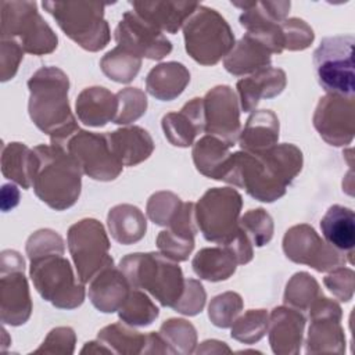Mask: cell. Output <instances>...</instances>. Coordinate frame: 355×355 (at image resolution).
Listing matches in <instances>:
<instances>
[{
    "label": "cell",
    "instance_id": "1",
    "mask_svg": "<svg viewBox=\"0 0 355 355\" xmlns=\"http://www.w3.org/2000/svg\"><path fill=\"white\" fill-rule=\"evenodd\" d=\"M302 164L301 150L291 143L275 144L259 153L241 150L230 155L222 180L244 189L258 201L273 202L286 194Z\"/></svg>",
    "mask_w": 355,
    "mask_h": 355
},
{
    "label": "cell",
    "instance_id": "2",
    "mask_svg": "<svg viewBox=\"0 0 355 355\" xmlns=\"http://www.w3.org/2000/svg\"><path fill=\"white\" fill-rule=\"evenodd\" d=\"M28 111L33 123L55 144L68 139L79 126L68 101L69 79L57 67H43L28 80Z\"/></svg>",
    "mask_w": 355,
    "mask_h": 355
},
{
    "label": "cell",
    "instance_id": "3",
    "mask_svg": "<svg viewBox=\"0 0 355 355\" xmlns=\"http://www.w3.org/2000/svg\"><path fill=\"white\" fill-rule=\"evenodd\" d=\"M82 169L65 150L39 144L33 148L32 187L40 201L55 211L71 208L80 196Z\"/></svg>",
    "mask_w": 355,
    "mask_h": 355
},
{
    "label": "cell",
    "instance_id": "4",
    "mask_svg": "<svg viewBox=\"0 0 355 355\" xmlns=\"http://www.w3.org/2000/svg\"><path fill=\"white\" fill-rule=\"evenodd\" d=\"M118 268L132 288L148 293L162 306L173 308L184 290L186 279L180 266L159 251L128 254Z\"/></svg>",
    "mask_w": 355,
    "mask_h": 355
},
{
    "label": "cell",
    "instance_id": "5",
    "mask_svg": "<svg viewBox=\"0 0 355 355\" xmlns=\"http://www.w3.org/2000/svg\"><path fill=\"white\" fill-rule=\"evenodd\" d=\"M43 8L62 32L87 51L104 49L111 37L104 19L105 4L96 1H43Z\"/></svg>",
    "mask_w": 355,
    "mask_h": 355
},
{
    "label": "cell",
    "instance_id": "6",
    "mask_svg": "<svg viewBox=\"0 0 355 355\" xmlns=\"http://www.w3.org/2000/svg\"><path fill=\"white\" fill-rule=\"evenodd\" d=\"M29 261V276L43 300L60 309H75L83 304L85 284L75 276L64 252H49Z\"/></svg>",
    "mask_w": 355,
    "mask_h": 355
},
{
    "label": "cell",
    "instance_id": "7",
    "mask_svg": "<svg viewBox=\"0 0 355 355\" xmlns=\"http://www.w3.org/2000/svg\"><path fill=\"white\" fill-rule=\"evenodd\" d=\"M184 47L201 65H215L234 46V35L226 19L214 8L198 6L183 25Z\"/></svg>",
    "mask_w": 355,
    "mask_h": 355
},
{
    "label": "cell",
    "instance_id": "8",
    "mask_svg": "<svg viewBox=\"0 0 355 355\" xmlns=\"http://www.w3.org/2000/svg\"><path fill=\"white\" fill-rule=\"evenodd\" d=\"M1 39L17 40L25 53L43 55L57 49V35L42 18L35 1H1Z\"/></svg>",
    "mask_w": 355,
    "mask_h": 355
},
{
    "label": "cell",
    "instance_id": "9",
    "mask_svg": "<svg viewBox=\"0 0 355 355\" xmlns=\"http://www.w3.org/2000/svg\"><path fill=\"white\" fill-rule=\"evenodd\" d=\"M354 44L352 35L326 36L313 51L316 79L326 93L354 97Z\"/></svg>",
    "mask_w": 355,
    "mask_h": 355
},
{
    "label": "cell",
    "instance_id": "10",
    "mask_svg": "<svg viewBox=\"0 0 355 355\" xmlns=\"http://www.w3.org/2000/svg\"><path fill=\"white\" fill-rule=\"evenodd\" d=\"M243 198L232 187L208 189L196 202V220L198 230L207 241L227 243L240 229V211Z\"/></svg>",
    "mask_w": 355,
    "mask_h": 355
},
{
    "label": "cell",
    "instance_id": "11",
    "mask_svg": "<svg viewBox=\"0 0 355 355\" xmlns=\"http://www.w3.org/2000/svg\"><path fill=\"white\" fill-rule=\"evenodd\" d=\"M67 244L76 276L83 284L90 283L103 269L114 265L107 232L97 219L85 218L73 223L68 229Z\"/></svg>",
    "mask_w": 355,
    "mask_h": 355
},
{
    "label": "cell",
    "instance_id": "12",
    "mask_svg": "<svg viewBox=\"0 0 355 355\" xmlns=\"http://www.w3.org/2000/svg\"><path fill=\"white\" fill-rule=\"evenodd\" d=\"M54 147L62 148L72 155L79 164L83 175H87L94 180H114L123 169L122 162L111 150L107 133L87 132L79 128L73 135Z\"/></svg>",
    "mask_w": 355,
    "mask_h": 355
},
{
    "label": "cell",
    "instance_id": "13",
    "mask_svg": "<svg viewBox=\"0 0 355 355\" xmlns=\"http://www.w3.org/2000/svg\"><path fill=\"white\" fill-rule=\"evenodd\" d=\"M283 251L286 257L295 262L313 268L318 272H330L344 266L345 262L352 265V258L338 251L306 225H295L290 227L283 237Z\"/></svg>",
    "mask_w": 355,
    "mask_h": 355
},
{
    "label": "cell",
    "instance_id": "14",
    "mask_svg": "<svg viewBox=\"0 0 355 355\" xmlns=\"http://www.w3.org/2000/svg\"><path fill=\"white\" fill-rule=\"evenodd\" d=\"M0 279V309L4 324L21 326L32 312L29 287L24 275L25 262L19 252L4 250L1 252Z\"/></svg>",
    "mask_w": 355,
    "mask_h": 355
},
{
    "label": "cell",
    "instance_id": "15",
    "mask_svg": "<svg viewBox=\"0 0 355 355\" xmlns=\"http://www.w3.org/2000/svg\"><path fill=\"white\" fill-rule=\"evenodd\" d=\"M232 4L243 10L239 19L250 36L259 40L270 54H280L284 50L280 24L288 14L290 1H232Z\"/></svg>",
    "mask_w": 355,
    "mask_h": 355
},
{
    "label": "cell",
    "instance_id": "16",
    "mask_svg": "<svg viewBox=\"0 0 355 355\" xmlns=\"http://www.w3.org/2000/svg\"><path fill=\"white\" fill-rule=\"evenodd\" d=\"M311 326L306 337V354H344L345 334L341 327L343 311L338 302L319 295L309 306Z\"/></svg>",
    "mask_w": 355,
    "mask_h": 355
},
{
    "label": "cell",
    "instance_id": "17",
    "mask_svg": "<svg viewBox=\"0 0 355 355\" xmlns=\"http://www.w3.org/2000/svg\"><path fill=\"white\" fill-rule=\"evenodd\" d=\"M312 121L327 144L334 147L351 144L355 135L354 97L326 93L320 97Z\"/></svg>",
    "mask_w": 355,
    "mask_h": 355
},
{
    "label": "cell",
    "instance_id": "18",
    "mask_svg": "<svg viewBox=\"0 0 355 355\" xmlns=\"http://www.w3.org/2000/svg\"><path fill=\"white\" fill-rule=\"evenodd\" d=\"M205 130L233 147L241 132L240 103L234 90L227 85L212 87L202 97Z\"/></svg>",
    "mask_w": 355,
    "mask_h": 355
},
{
    "label": "cell",
    "instance_id": "19",
    "mask_svg": "<svg viewBox=\"0 0 355 355\" xmlns=\"http://www.w3.org/2000/svg\"><path fill=\"white\" fill-rule=\"evenodd\" d=\"M116 46L140 58L162 60L172 51L166 36L141 19L135 11H126L115 28Z\"/></svg>",
    "mask_w": 355,
    "mask_h": 355
},
{
    "label": "cell",
    "instance_id": "20",
    "mask_svg": "<svg viewBox=\"0 0 355 355\" xmlns=\"http://www.w3.org/2000/svg\"><path fill=\"white\" fill-rule=\"evenodd\" d=\"M305 316L291 306H276L269 315L268 333L273 354L294 355L301 349Z\"/></svg>",
    "mask_w": 355,
    "mask_h": 355
},
{
    "label": "cell",
    "instance_id": "21",
    "mask_svg": "<svg viewBox=\"0 0 355 355\" xmlns=\"http://www.w3.org/2000/svg\"><path fill=\"white\" fill-rule=\"evenodd\" d=\"M166 140L175 146L186 148L194 144L198 133L205 130L204 101L200 97L191 98L179 112H168L161 121Z\"/></svg>",
    "mask_w": 355,
    "mask_h": 355
},
{
    "label": "cell",
    "instance_id": "22",
    "mask_svg": "<svg viewBox=\"0 0 355 355\" xmlns=\"http://www.w3.org/2000/svg\"><path fill=\"white\" fill-rule=\"evenodd\" d=\"M286 85V72L273 67L262 68L247 78H241L236 85L241 110L244 112L255 111L262 98H273L279 96Z\"/></svg>",
    "mask_w": 355,
    "mask_h": 355
},
{
    "label": "cell",
    "instance_id": "23",
    "mask_svg": "<svg viewBox=\"0 0 355 355\" xmlns=\"http://www.w3.org/2000/svg\"><path fill=\"white\" fill-rule=\"evenodd\" d=\"M133 11L162 33H176L198 8L190 1H132Z\"/></svg>",
    "mask_w": 355,
    "mask_h": 355
},
{
    "label": "cell",
    "instance_id": "24",
    "mask_svg": "<svg viewBox=\"0 0 355 355\" xmlns=\"http://www.w3.org/2000/svg\"><path fill=\"white\" fill-rule=\"evenodd\" d=\"M132 287L119 268L108 266L96 275L89 284V300L104 313L116 312L128 298Z\"/></svg>",
    "mask_w": 355,
    "mask_h": 355
},
{
    "label": "cell",
    "instance_id": "25",
    "mask_svg": "<svg viewBox=\"0 0 355 355\" xmlns=\"http://www.w3.org/2000/svg\"><path fill=\"white\" fill-rule=\"evenodd\" d=\"M76 115L79 121L87 126L101 128L108 122H114L118 112L116 94L101 86L83 89L76 97Z\"/></svg>",
    "mask_w": 355,
    "mask_h": 355
},
{
    "label": "cell",
    "instance_id": "26",
    "mask_svg": "<svg viewBox=\"0 0 355 355\" xmlns=\"http://www.w3.org/2000/svg\"><path fill=\"white\" fill-rule=\"evenodd\" d=\"M107 139L112 153L123 166H135L146 161L154 151L150 133L140 126H125L108 132Z\"/></svg>",
    "mask_w": 355,
    "mask_h": 355
},
{
    "label": "cell",
    "instance_id": "27",
    "mask_svg": "<svg viewBox=\"0 0 355 355\" xmlns=\"http://www.w3.org/2000/svg\"><path fill=\"white\" fill-rule=\"evenodd\" d=\"M270 51L255 37L245 33L223 58L225 69L234 75H251L262 68L270 67Z\"/></svg>",
    "mask_w": 355,
    "mask_h": 355
},
{
    "label": "cell",
    "instance_id": "28",
    "mask_svg": "<svg viewBox=\"0 0 355 355\" xmlns=\"http://www.w3.org/2000/svg\"><path fill=\"white\" fill-rule=\"evenodd\" d=\"M189 82V69L180 62L168 61L151 68L146 78V90L157 100L172 101L183 93Z\"/></svg>",
    "mask_w": 355,
    "mask_h": 355
},
{
    "label": "cell",
    "instance_id": "29",
    "mask_svg": "<svg viewBox=\"0 0 355 355\" xmlns=\"http://www.w3.org/2000/svg\"><path fill=\"white\" fill-rule=\"evenodd\" d=\"M279 119L270 110H255L240 132L239 143L243 151L259 153L277 144Z\"/></svg>",
    "mask_w": 355,
    "mask_h": 355
},
{
    "label": "cell",
    "instance_id": "30",
    "mask_svg": "<svg viewBox=\"0 0 355 355\" xmlns=\"http://www.w3.org/2000/svg\"><path fill=\"white\" fill-rule=\"evenodd\" d=\"M320 229L324 241L352 258L355 245V216L351 208L340 204L329 207L320 219Z\"/></svg>",
    "mask_w": 355,
    "mask_h": 355
},
{
    "label": "cell",
    "instance_id": "31",
    "mask_svg": "<svg viewBox=\"0 0 355 355\" xmlns=\"http://www.w3.org/2000/svg\"><path fill=\"white\" fill-rule=\"evenodd\" d=\"M230 148V146L215 136H202L193 144L191 150L196 169L209 179L222 180L232 155Z\"/></svg>",
    "mask_w": 355,
    "mask_h": 355
},
{
    "label": "cell",
    "instance_id": "32",
    "mask_svg": "<svg viewBox=\"0 0 355 355\" xmlns=\"http://www.w3.org/2000/svg\"><path fill=\"white\" fill-rule=\"evenodd\" d=\"M110 234L115 241L130 245L141 240L147 230L144 214L132 204H119L110 209L107 215Z\"/></svg>",
    "mask_w": 355,
    "mask_h": 355
},
{
    "label": "cell",
    "instance_id": "33",
    "mask_svg": "<svg viewBox=\"0 0 355 355\" xmlns=\"http://www.w3.org/2000/svg\"><path fill=\"white\" fill-rule=\"evenodd\" d=\"M237 265L232 251L220 244L200 250L191 261L194 273L208 282L227 280L236 272Z\"/></svg>",
    "mask_w": 355,
    "mask_h": 355
},
{
    "label": "cell",
    "instance_id": "34",
    "mask_svg": "<svg viewBox=\"0 0 355 355\" xmlns=\"http://www.w3.org/2000/svg\"><path fill=\"white\" fill-rule=\"evenodd\" d=\"M32 166L33 148H29L24 143L18 141L3 146L1 172L4 178L28 190L32 187Z\"/></svg>",
    "mask_w": 355,
    "mask_h": 355
},
{
    "label": "cell",
    "instance_id": "35",
    "mask_svg": "<svg viewBox=\"0 0 355 355\" xmlns=\"http://www.w3.org/2000/svg\"><path fill=\"white\" fill-rule=\"evenodd\" d=\"M97 340L104 344L111 354H143L146 344V334L130 327L123 322L112 323L101 329Z\"/></svg>",
    "mask_w": 355,
    "mask_h": 355
},
{
    "label": "cell",
    "instance_id": "36",
    "mask_svg": "<svg viewBox=\"0 0 355 355\" xmlns=\"http://www.w3.org/2000/svg\"><path fill=\"white\" fill-rule=\"evenodd\" d=\"M140 67L141 58L122 49L121 46L114 47L100 60L103 73L118 83L132 82L139 73Z\"/></svg>",
    "mask_w": 355,
    "mask_h": 355
},
{
    "label": "cell",
    "instance_id": "37",
    "mask_svg": "<svg viewBox=\"0 0 355 355\" xmlns=\"http://www.w3.org/2000/svg\"><path fill=\"white\" fill-rule=\"evenodd\" d=\"M119 319L130 326H148L159 315L158 306L146 294V291L139 288H132L128 298L118 309Z\"/></svg>",
    "mask_w": 355,
    "mask_h": 355
},
{
    "label": "cell",
    "instance_id": "38",
    "mask_svg": "<svg viewBox=\"0 0 355 355\" xmlns=\"http://www.w3.org/2000/svg\"><path fill=\"white\" fill-rule=\"evenodd\" d=\"M322 295L319 283L306 272H298L287 282L283 301L287 306L298 311H308L312 302Z\"/></svg>",
    "mask_w": 355,
    "mask_h": 355
},
{
    "label": "cell",
    "instance_id": "39",
    "mask_svg": "<svg viewBox=\"0 0 355 355\" xmlns=\"http://www.w3.org/2000/svg\"><path fill=\"white\" fill-rule=\"evenodd\" d=\"M172 354H193L197 345V331L194 326L184 319H168L165 320L159 331Z\"/></svg>",
    "mask_w": 355,
    "mask_h": 355
},
{
    "label": "cell",
    "instance_id": "40",
    "mask_svg": "<svg viewBox=\"0 0 355 355\" xmlns=\"http://www.w3.org/2000/svg\"><path fill=\"white\" fill-rule=\"evenodd\" d=\"M268 323L269 313L266 309H248L233 322L230 336L240 343L254 344L266 334Z\"/></svg>",
    "mask_w": 355,
    "mask_h": 355
},
{
    "label": "cell",
    "instance_id": "41",
    "mask_svg": "<svg viewBox=\"0 0 355 355\" xmlns=\"http://www.w3.org/2000/svg\"><path fill=\"white\" fill-rule=\"evenodd\" d=\"M239 225L255 247L266 245L273 237V219L263 208L247 211L240 218Z\"/></svg>",
    "mask_w": 355,
    "mask_h": 355
},
{
    "label": "cell",
    "instance_id": "42",
    "mask_svg": "<svg viewBox=\"0 0 355 355\" xmlns=\"http://www.w3.org/2000/svg\"><path fill=\"white\" fill-rule=\"evenodd\" d=\"M243 311V300L234 291H226L214 297L208 306V318L216 327L227 329Z\"/></svg>",
    "mask_w": 355,
    "mask_h": 355
},
{
    "label": "cell",
    "instance_id": "43",
    "mask_svg": "<svg viewBox=\"0 0 355 355\" xmlns=\"http://www.w3.org/2000/svg\"><path fill=\"white\" fill-rule=\"evenodd\" d=\"M182 205L183 201L175 193L157 191L148 198L146 212L151 222L168 227L179 214Z\"/></svg>",
    "mask_w": 355,
    "mask_h": 355
},
{
    "label": "cell",
    "instance_id": "44",
    "mask_svg": "<svg viewBox=\"0 0 355 355\" xmlns=\"http://www.w3.org/2000/svg\"><path fill=\"white\" fill-rule=\"evenodd\" d=\"M157 247L162 255L182 262L189 258L194 248V234L168 227L158 233Z\"/></svg>",
    "mask_w": 355,
    "mask_h": 355
},
{
    "label": "cell",
    "instance_id": "45",
    "mask_svg": "<svg viewBox=\"0 0 355 355\" xmlns=\"http://www.w3.org/2000/svg\"><path fill=\"white\" fill-rule=\"evenodd\" d=\"M118 112L114 119L116 125H129L146 114L147 96L137 87H126L116 93Z\"/></svg>",
    "mask_w": 355,
    "mask_h": 355
},
{
    "label": "cell",
    "instance_id": "46",
    "mask_svg": "<svg viewBox=\"0 0 355 355\" xmlns=\"http://www.w3.org/2000/svg\"><path fill=\"white\" fill-rule=\"evenodd\" d=\"M280 29L284 39V49L290 51L305 50L315 39L313 29L300 18H286L280 24Z\"/></svg>",
    "mask_w": 355,
    "mask_h": 355
},
{
    "label": "cell",
    "instance_id": "47",
    "mask_svg": "<svg viewBox=\"0 0 355 355\" xmlns=\"http://www.w3.org/2000/svg\"><path fill=\"white\" fill-rule=\"evenodd\" d=\"M205 300L207 294L202 284L196 279H186L182 297L172 309L187 316H194L202 311Z\"/></svg>",
    "mask_w": 355,
    "mask_h": 355
},
{
    "label": "cell",
    "instance_id": "48",
    "mask_svg": "<svg viewBox=\"0 0 355 355\" xmlns=\"http://www.w3.org/2000/svg\"><path fill=\"white\" fill-rule=\"evenodd\" d=\"M64 240L62 237L51 229H40L29 236L26 241V255L33 258L37 255L49 252H64Z\"/></svg>",
    "mask_w": 355,
    "mask_h": 355
},
{
    "label": "cell",
    "instance_id": "49",
    "mask_svg": "<svg viewBox=\"0 0 355 355\" xmlns=\"http://www.w3.org/2000/svg\"><path fill=\"white\" fill-rule=\"evenodd\" d=\"M324 286L329 291L343 302H348L354 297L355 287V275L351 268H336L330 270V273L323 279Z\"/></svg>",
    "mask_w": 355,
    "mask_h": 355
},
{
    "label": "cell",
    "instance_id": "50",
    "mask_svg": "<svg viewBox=\"0 0 355 355\" xmlns=\"http://www.w3.org/2000/svg\"><path fill=\"white\" fill-rule=\"evenodd\" d=\"M76 336L71 327H55L53 329L43 344L35 349V354H72L75 349Z\"/></svg>",
    "mask_w": 355,
    "mask_h": 355
},
{
    "label": "cell",
    "instance_id": "51",
    "mask_svg": "<svg viewBox=\"0 0 355 355\" xmlns=\"http://www.w3.org/2000/svg\"><path fill=\"white\" fill-rule=\"evenodd\" d=\"M24 49L14 39H1L0 55V76L1 82L12 79L18 71L19 62L24 58Z\"/></svg>",
    "mask_w": 355,
    "mask_h": 355
},
{
    "label": "cell",
    "instance_id": "52",
    "mask_svg": "<svg viewBox=\"0 0 355 355\" xmlns=\"http://www.w3.org/2000/svg\"><path fill=\"white\" fill-rule=\"evenodd\" d=\"M220 245H225L227 247L232 254L234 255L236 261L239 265H244V263H248L252 257H254V252H252V244L250 241V239L247 237V234L243 232V229L240 227L239 232L225 244H220Z\"/></svg>",
    "mask_w": 355,
    "mask_h": 355
},
{
    "label": "cell",
    "instance_id": "53",
    "mask_svg": "<svg viewBox=\"0 0 355 355\" xmlns=\"http://www.w3.org/2000/svg\"><path fill=\"white\" fill-rule=\"evenodd\" d=\"M143 354H172V351L159 333L151 331L146 334V344L143 348Z\"/></svg>",
    "mask_w": 355,
    "mask_h": 355
},
{
    "label": "cell",
    "instance_id": "54",
    "mask_svg": "<svg viewBox=\"0 0 355 355\" xmlns=\"http://www.w3.org/2000/svg\"><path fill=\"white\" fill-rule=\"evenodd\" d=\"M197 352L198 354H201V352H205V354H209V352H230V348L222 341L207 340V341L201 343Z\"/></svg>",
    "mask_w": 355,
    "mask_h": 355
}]
</instances>
